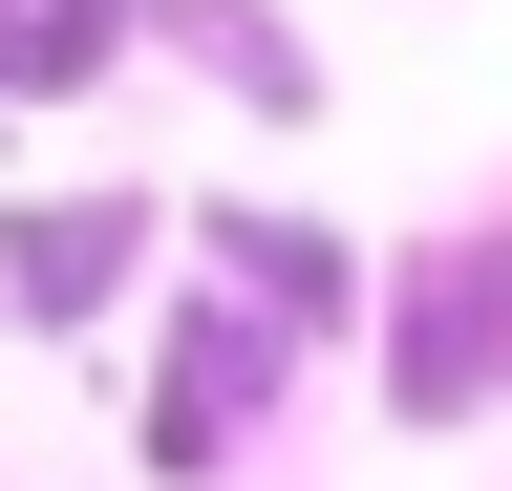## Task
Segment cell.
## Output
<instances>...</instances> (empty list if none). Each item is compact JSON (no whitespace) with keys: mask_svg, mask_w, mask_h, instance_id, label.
<instances>
[{"mask_svg":"<svg viewBox=\"0 0 512 491\" xmlns=\"http://www.w3.org/2000/svg\"><path fill=\"white\" fill-rule=\"evenodd\" d=\"M278 363H299L278 299H256V278H192V299H171V385H150V470H171V491H214L256 427H278Z\"/></svg>","mask_w":512,"mask_h":491,"instance_id":"cell-1","label":"cell"},{"mask_svg":"<svg viewBox=\"0 0 512 491\" xmlns=\"http://www.w3.org/2000/svg\"><path fill=\"white\" fill-rule=\"evenodd\" d=\"M214 278H256L278 321H342V299H363V257H342L320 214H214Z\"/></svg>","mask_w":512,"mask_h":491,"instance_id":"cell-6","label":"cell"},{"mask_svg":"<svg viewBox=\"0 0 512 491\" xmlns=\"http://www.w3.org/2000/svg\"><path fill=\"white\" fill-rule=\"evenodd\" d=\"M171 22H192V65H214L256 129H320V43L278 22V0H171Z\"/></svg>","mask_w":512,"mask_h":491,"instance_id":"cell-5","label":"cell"},{"mask_svg":"<svg viewBox=\"0 0 512 491\" xmlns=\"http://www.w3.org/2000/svg\"><path fill=\"white\" fill-rule=\"evenodd\" d=\"M491 385H512V235H448V257H406V299H384V406L470 427Z\"/></svg>","mask_w":512,"mask_h":491,"instance_id":"cell-2","label":"cell"},{"mask_svg":"<svg viewBox=\"0 0 512 491\" xmlns=\"http://www.w3.org/2000/svg\"><path fill=\"white\" fill-rule=\"evenodd\" d=\"M150 0H0V107H86Z\"/></svg>","mask_w":512,"mask_h":491,"instance_id":"cell-4","label":"cell"},{"mask_svg":"<svg viewBox=\"0 0 512 491\" xmlns=\"http://www.w3.org/2000/svg\"><path fill=\"white\" fill-rule=\"evenodd\" d=\"M128 257H150V193H43L22 235H0V321H22V342H86L128 299Z\"/></svg>","mask_w":512,"mask_h":491,"instance_id":"cell-3","label":"cell"}]
</instances>
